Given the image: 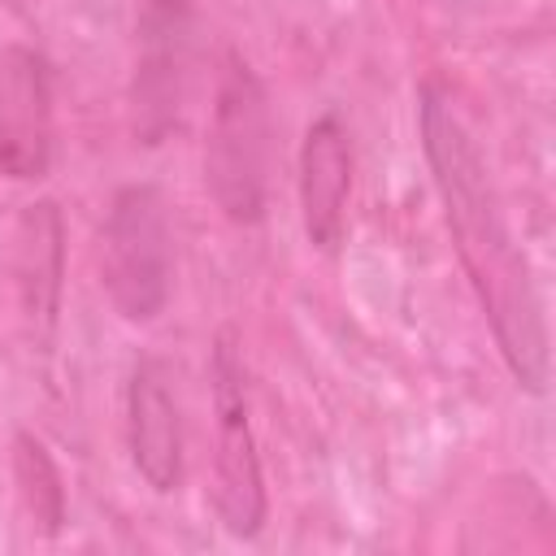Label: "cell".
Returning a JSON list of instances; mask_svg holds the SVG:
<instances>
[{
	"label": "cell",
	"instance_id": "6da1fadb",
	"mask_svg": "<svg viewBox=\"0 0 556 556\" xmlns=\"http://www.w3.org/2000/svg\"><path fill=\"white\" fill-rule=\"evenodd\" d=\"M417 126L421 152L430 161L443 217L452 230V248L469 274V287L491 321L500 356L521 391H547V317L543 295L534 287L530 261L504 222V204L495 195L491 169L460 122L452 96L439 83H421L417 91Z\"/></svg>",
	"mask_w": 556,
	"mask_h": 556
},
{
	"label": "cell",
	"instance_id": "7a4b0ae2",
	"mask_svg": "<svg viewBox=\"0 0 556 556\" xmlns=\"http://www.w3.org/2000/svg\"><path fill=\"white\" fill-rule=\"evenodd\" d=\"M269 156H274V126H269L265 83L239 52H226L213 91L208 139H204V187L226 222L256 226L265 217Z\"/></svg>",
	"mask_w": 556,
	"mask_h": 556
},
{
	"label": "cell",
	"instance_id": "3957f363",
	"mask_svg": "<svg viewBox=\"0 0 556 556\" xmlns=\"http://www.w3.org/2000/svg\"><path fill=\"white\" fill-rule=\"evenodd\" d=\"M100 287L109 304L143 326L152 321L174 291V235L165 195L152 182H126L100 230Z\"/></svg>",
	"mask_w": 556,
	"mask_h": 556
},
{
	"label": "cell",
	"instance_id": "277c9868",
	"mask_svg": "<svg viewBox=\"0 0 556 556\" xmlns=\"http://www.w3.org/2000/svg\"><path fill=\"white\" fill-rule=\"evenodd\" d=\"M208 382H213V513L235 539H256L265 526V473L256 434L248 421V391H243V356L235 330H217L208 352Z\"/></svg>",
	"mask_w": 556,
	"mask_h": 556
},
{
	"label": "cell",
	"instance_id": "5b68a950",
	"mask_svg": "<svg viewBox=\"0 0 556 556\" xmlns=\"http://www.w3.org/2000/svg\"><path fill=\"white\" fill-rule=\"evenodd\" d=\"M195 48L191 0H148L135 22V74H130V130L156 148L182 113L187 70Z\"/></svg>",
	"mask_w": 556,
	"mask_h": 556
},
{
	"label": "cell",
	"instance_id": "8992f818",
	"mask_svg": "<svg viewBox=\"0 0 556 556\" xmlns=\"http://www.w3.org/2000/svg\"><path fill=\"white\" fill-rule=\"evenodd\" d=\"M52 74L39 48H0V174L13 182H39L52 169Z\"/></svg>",
	"mask_w": 556,
	"mask_h": 556
},
{
	"label": "cell",
	"instance_id": "52a82bcc",
	"mask_svg": "<svg viewBox=\"0 0 556 556\" xmlns=\"http://www.w3.org/2000/svg\"><path fill=\"white\" fill-rule=\"evenodd\" d=\"M352 169V126L339 109H326L308 122L300 143V222L317 252H334L348 235Z\"/></svg>",
	"mask_w": 556,
	"mask_h": 556
},
{
	"label": "cell",
	"instance_id": "ba28073f",
	"mask_svg": "<svg viewBox=\"0 0 556 556\" xmlns=\"http://www.w3.org/2000/svg\"><path fill=\"white\" fill-rule=\"evenodd\" d=\"M126 443L135 473L156 491L174 495L182 482V413L169 391L161 361L139 356L126 382Z\"/></svg>",
	"mask_w": 556,
	"mask_h": 556
},
{
	"label": "cell",
	"instance_id": "9c48e42d",
	"mask_svg": "<svg viewBox=\"0 0 556 556\" xmlns=\"http://www.w3.org/2000/svg\"><path fill=\"white\" fill-rule=\"evenodd\" d=\"M13 282L22 313L39 343L52 339L65 291V222L52 200H35L17 217L13 235Z\"/></svg>",
	"mask_w": 556,
	"mask_h": 556
},
{
	"label": "cell",
	"instance_id": "30bf717a",
	"mask_svg": "<svg viewBox=\"0 0 556 556\" xmlns=\"http://www.w3.org/2000/svg\"><path fill=\"white\" fill-rule=\"evenodd\" d=\"M13 482H17V500L30 517V526L39 534H61L65 526V482H61V469L52 460V452L30 434V430H17L13 439Z\"/></svg>",
	"mask_w": 556,
	"mask_h": 556
}]
</instances>
